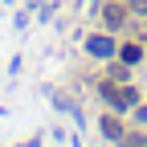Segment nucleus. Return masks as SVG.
I'll list each match as a JSON object with an SVG mask.
<instances>
[{
	"instance_id": "nucleus-1",
	"label": "nucleus",
	"mask_w": 147,
	"mask_h": 147,
	"mask_svg": "<svg viewBox=\"0 0 147 147\" xmlns=\"http://www.w3.org/2000/svg\"><path fill=\"white\" fill-rule=\"evenodd\" d=\"M86 49L94 53V57H110V53H115V41H110V37H90Z\"/></svg>"
},
{
	"instance_id": "nucleus-2",
	"label": "nucleus",
	"mask_w": 147,
	"mask_h": 147,
	"mask_svg": "<svg viewBox=\"0 0 147 147\" xmlns=\"http://www.w3.org/2000/svg\"><path fill=\"white\" fill-rule=\"evenodd\" d=\"M102 135L106 139H123V123L119 119H102Z\"/></svg>"
},
{
	"instance_id": "nucleus-3",
	"label": "nucleus",
	"mask_w": 147,
	"mask_h": 147,
	"mask_svg": "<svg viewBox=\"0 0 147 147\" xmlns=\"http://www.w3.org/2000/svg\"><path fill=\"white\" fill-rule=\"evenodd\" d=\"M123 21H127V12H123L119 4H110V8H106V25H110V29H119Z\"/></svg>"
},
{
	"instance_id": "nucleus-4",
	"label": "nucleus",
	"mask_w": 147,
	"mask_h": 147,
	"mask_svg": "<svg viewBox=\"0 0 147 147\" xmlns=\"http://www.w3.org/2000/svg\"><path fill=\"white\" fill-rule=\"evenodd\" d=\"M139 57H143L139 45H123V61H139Z\"/></svg>"
},
{
	"instance_id": "nucleus-5",
	"label": "nucleus",
	"mask_w": 147,
	"mask_h": 147,
	"mask_svg": "<svg viewBox=\"0 0 147 147\" xmlns=\"http://www.w3.org/2000/svg\"><path fill=\"white\" fill-rule=\"evenodd\" d=\"M131 8H135V12H143V8H147V0H131Z\"/></svg>"
}]
</instances>
